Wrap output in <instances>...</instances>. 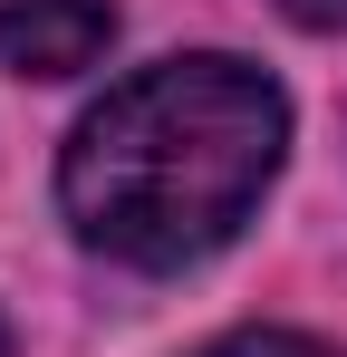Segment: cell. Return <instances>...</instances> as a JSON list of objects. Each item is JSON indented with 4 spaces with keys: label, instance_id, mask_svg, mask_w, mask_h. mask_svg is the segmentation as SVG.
<instances>
[{
    "label": "cell",
    "instance_id": "cell-3",
    "mask_svg": "<svg viewBox=\"0 0 347 357\" xmlns=\"http://www.w3.org/2000/svg\"><path fill=\"white\" fill-rule=\"evenodd\" d=\"M203 357H328L318 338H289V328H241V338H222V348H203Z\"/></svg>",
    "mask_w": 347,
    "mask_h": 357
},
{
    "label": "cell",
    "instance_id": "cell-2",
    "mask_svg": "<svg viewBox=\"0 0 347 357\" xmlns=\"http://www.w3.org/2000/svg\"><path fill=\"white\" fill-rule=\"evenodd\" d=\"M116 0H0V68L20 77H77L107 49Z\"/></svg>",
    "mask_w": 347,
    "mask_h": 357
},
{
    "label": "cell",
    "instance_id": "cell-4",
    "mask_svg": "<svg viewBox=\"0 0 347 357\" xmlns=\"http://www.w3.org/2000/svg\"><path fill=\"white\" fill-rule=\"evenodd\" d=\"M299 29H347V0H280Z\"/></svg>",
    "mask_w": 347,
    "mask_h": 357
},
{
    "label": "cell",
    "instance_id": "cell-1",
    "mask_svg": "<svg viewBox=\"0 0 347 357\" xmlns=\"http://www.w3.org/2000/svg\"><path fill=\"white\" fill-rule=\"evenodd\" d=\"M289 145V107L241 59H164L125 77L97 116L68 135L58 203L77 241L135 271H183L222 251L251 203L270 193Z\"/></svg>",
    "mask_w": 347,
    "mask_h": 357
}]
</instances>
